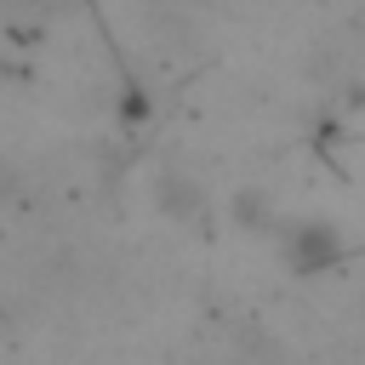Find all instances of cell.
<instances>
[{
	"label": "cell",
	"mask_w": 365,
	"mask_h": 365,
	"mask_svg": "<svg viewBox=\"0 0 365 365\" xmlns=\"http://www.w3.org/2000/svg\"><path fill=\"white\" fill-rule=\"evenodd\" d=\"M279 257L297 268V274H319V268H331L336 257H342V240H336V228L325 222V217H302V222H291L285 217V228H279Z\"/></svg>",
	"instance_id": "obj_1"
}]
</instances>
